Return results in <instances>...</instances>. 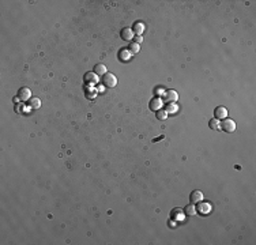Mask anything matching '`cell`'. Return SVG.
Segmentation results:
<instances>
[{"label":"cell","mask_w":256,"mask_h":245,"mask_svg":"<svg viewBox=\"0 0 256 245\" xmlns=\"http://www.w3.org/2000/svg\"><path fill=\"white\" fill-rule=\"evenodd\" d=\"M83 79H85V82H86L87 84L94 86V84H97L100 82V76L94 71H90V72H86V74H85Z\"/></svg>","instance_id":"cell-1"},{"label":"cell","mask_w":256,"mask_h":245,"mask_svg":"<svg viewBox=\"0 0 256 245\" xmlns=\"http://www.w3.org/2000/svg\"><path fill=\"white\" fill-rule=\"evenodd\" d=\"M116 84H117V78H116L113 74H111V72H106V74L104 75V86L115 87Z\"/></svg>","instance_id":"cell-2"},{"label":"cell","mask_w":256,"mask_h":245,"mask_svg":"<svg viewBox=\"0 0 256 245\" xmlns=\"http://www.w3.org/2000/svg\"><path fill=\"white\" fill-rule=\"evenodd\" d=\"M221 128L224 129L225 132H234V129H236V123L232 119H225L224 121L221 123Z\"/></svg>","instance_id":"cell-3"},{"label":"cell","mask_w":256,"mask_h":245,"mask_svg":"<svg viewBox=\"0 0 256 245\" xmlns=\"http://www.w3.org/2000/svg\"><path fill=\"white\" fill-rule=\"evenodd\" d=\"M164 99L168 101V104H170V102H176L179 99V94L176 93V90H166L165 94H164Z\"/></svg>","instance_id":"cell-4"},{"label":"cell","mask_w":256,"mask_h":245,"mask_svg":"<svg viewBox=\"0 0 256 245\" xmlns=\"http://www.w3.org/2000/svg\"><path fill=\"white\" fill-rule=\"evenodd\" d=\"M162 105H164V101L161 97H155L150 101V109L151 110H160V109H162Z\"/></svg>","instance_id":"cell-5"},{"label":"cell","mask_w":256,"mask_h":245,"mask_svg":"<svg viewBox=\"0 0 256 245\" xmlns=\"http://www.w3.org/2000/svg\"><path fill=\"white\" fill-rule=\"evenodd\" d=\"M120 35H121V38H123L124 41H131V40H134V32H132V29H130V27H124L123 30H121V33H120Z\"/></svg>","instance_id":"cell-6"},{"label":"cell","mask_w":256,"mask_h":245,"mask_svg":"<svg viewBox=\"0 0 256 245\" xmlns=\"http://www.w3.org/2000/svg\"><path fill=\"white\" fill-rule=\"evenodd\" d=\"M18 97H19L21 101H27V99H30V97H32V91H30V89H27V87H22V89H19V91H18Z\"/></svg>","instance_id":"cell-7"},{"label":"cell","mask_w":256,"mask_h":245,"mask_svg":"<svg viewBox=\"0 0 256 245\" xmlns=\"http://www.w3.org/2000/svg\"><path fill=\"white\" fill-rule=\"evenodd\" d=\"M190 199H191V203H192V204L200 203V202L203 200V193L200 192V191H194V192L191 193Z\"/></svg>","instance_id":"cell-8"},{"label":"cell","mask_w":256,"mask_h":245,"mask_svg":"<svg viewBox=\"0 0 256 245\" xmlns=\"http://www.w3.org/2000/svg\"><path fill=\"white\" fill-rule=\"evenodd\" d=\"M146 27H145V23L143 22H135L134 23V27H132V32H134V34H136V35H142Z\"/></svg>","instance_id":"cell-9"},{"label":"cell","mask_w":256,"mask_h":245,"mask_svg":"<svg viewBox=\"0 0 256 245\" xmlns=\"http://www.w3.org/2000/svg\"><path fill=\"white\" fill-rule=\"evenodd\" d=\"M215 119H226L228 117V109L224 106H218L215 108Z\"/></svg>","instance_id":"cell-10"},{"label":"cell","mask_w":256,"mask_h":245,"mask_svg":"<svg viewBox=\"0 0 256 245\" xmlns=\"http://www.w3.org/2000/svg\"><path fill=\"white\" fill-rule=\"evenodd\" d=\"M196 211H199L200 214L205 215V214H209L210 211H211V206L209 203H202V202H200V204H199V207L196 208Z\"/></svg>","instance_id":"cell-11"},{"label":"cell","mask_w":256,"mask_h":245,"mask_svg":"<svg viewBox=\"0 0 256 245\" xmlns=\"http://www.w3.org/2000/svg\"><path fill=\"white\" fill-rule=\"evenodd\" d=\"M119 57H120L121 61H128V60L132 57V53L128 49H121L120 52H119Z\"/></svg>","instance_id":"cell-12"},{"label":"cell","mask_w":256,"mask_h":245,"mask_svg":"<svg viewBox=\"0 0 256 245\" xmlns=\"http://www.w3.org/2000/svg\"><path fill=\"white\" fill-rule=\"evenodd\" d=\"M94 72L100 76V75H105L108 71H106V67L104 64H97L96 67H94Z\"/></svg>","instance_id":"cell-13"},{"label":"cell","mask_w":256,"mask_h":245,"mask_svg":"<svg viewBox=\"0 0 256 245\" xmlns=\"http://www.w3.org/2000/svg\"><path fill=\"white\" fill-rule=\"evenodd\" d=\"M209 125H210V128L214 129V131H215V129H221V121H219V119H215V117L210 120Z\"/></svg>","instance_id":"cell-14"},{"label":"cell","mask_w":256,"mask_h":245,"mask_svg":"<svg viewBox=\"0 0 256 245\" xmlns=\"http://www.w3.org/2000/svg\"><path fill=\"white\" fill-rule=\"evenodd\" d=\"M177 110H179V106H177L176 102H170V104H168V106H166L168 113H177Z\"/></svg>","instance_id":"cell-15"},{"label":"cell","mask_w":256,"mask_h":245,"mask_svg":"<svg viewBox=\"0 0 256 245\" xmlns=\"http://www.w3.org/2000/svg\"><path fill=\"white\" fill-rule=\"evenodd\" d=\"M97 93H98V90H97V89H93V87H89V89H86V97H87L89 99L96 98Z\"/></svg>","instance_id":"cell-16"},{"label":"cell","mask_w":256,"mask_h":245,"mask_svg":"<svg viewBox=\"0 0 256 245\" xmlns=\"http://www.w3.org/2000/svg\"><path fill=\"white\" fill-rule=\"evenodd\" d=\"M184 213L187 214V215H195V214H196V207H195L194 204H188L187 207L184 208Z\"/></svg>","instance_id":"cell-17"},{"label":"cell","mask_w":256,"mask_h":245,"mask_svg":"<svg viewBox=\"0 0 256 245\" xmlns=\"http://www.w3.org/2000/svg\"><path fill=\"white\" fill-rule=\"evenodd\" d=\"M40 106H41V101H40L38 98H32V99H30V108L38 109Z\"/></svg>","instance_id":"cell-18"},{"label":"cell","mask_w":256,"mask_h":245,"mask_svg":"<svg viewBox=\"0 0 256 245\" xmlns=\"http://www.w3.org/2000/svg\"><path fill=\"white\" fill-rule=\"evenodd\" d=\"M168 112L166 110H162V109H160V110H157V119L158 120H166L168 117Z\"/></svg>","instance_id":"cell-19"},{"label":"cell","mask_w":256,"mask_h":245,"mask_svg":"<svg viewBox=\"0 0 256 245\" xmlns=\"http://www.w3.org/2000/svg\"><path fill=\"white\" fill-rule=\"evenodd\" d=\"M139 50H141V45H139V44H135V42H132V44L130 45V52L131 53H138Z\"/></svg>","instance_id":"cell-20"},{"label":"cell","mask_w":256,"mask_h":245,"mask_svg":"<svg viewBox=\"0 0 256 245\" xmlns=\"http://www.w3.org/2000/svg\"><path fill=\"white\" fill-rule=\"evenodd\" d=\"M173 217H176L177 218V219H180V221H184V214L181 213V211H180V208H176V211L175 213H173Z\"/></svg>","instance_id":"cell-21"},{"label":"cell","mask_w":256,"mask_h":245,"mask_svg":"<svg viewBox=\"0 0 256 245\" xmlns=\"http://www.w3.org/2000/svg\"><path fill=\"white\" fill-rule=\"evenodd\" d=\"M23 110H25V106H23L22 104H21V105H18V104L15 105V112H17V113H21V112H23Z\"/></svg>","instance_id":"cell-22"},{"label":"cell","mask_w":256,"mask_h":245,"mask_svg":"<svg viewBox=\"0 0 256 245\" xmlns=\"http://www.w3.org/2000/svg\"><path fill=\"white\" fill-rule=\"evenodd\" d=\"M155 94H157L158 97H160V95H164V94H165V90H164L162 87H158V89L155 90Z\"/></svg>","instance_id":"cell-23"},{"label":"cell","mask_w":256,"mask_h":245,"mask_svg":"<svg viewBox=\"0 0 256 245\" xmlns=\"http://www.w3.org/2000/svg\"><path fill=\"white\" fill-rule=\"evenodd\" d=\"M134 38H135V44H141V42L143 41V37H142V35H135Z\"/></svg>","instance_id":"cell-24"},{"label":"cell","mask_w":256,"mask_h":245,"mask_svg":"<svg viewBox=\"0 0 256 245\" xmlns=\"http://www.w3.org/2000/svg\"><path fill=\"white\" fill-rule=\"evenodd\" d=\"M14 101H15V102H17V104H18V102L21 101V99H19V97H17V98H14Z\"/></svg>","instance_id":"cell-25"},{"label":"cell","mask_w":256,"mask_h":245,"mask_svg":"<svg viewBox=\"0 0 256 245\" xmlns=\"http://www.w3.org/2000/svg\"><path fill=\"white\" fill-rule=\"evenodd\" d=\"M97 90H98L100 93H102V91H104V87H98V89H97Z\"/></svg>","instance_id":"cell-26"}]
</instances>
